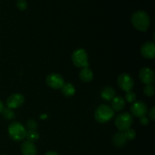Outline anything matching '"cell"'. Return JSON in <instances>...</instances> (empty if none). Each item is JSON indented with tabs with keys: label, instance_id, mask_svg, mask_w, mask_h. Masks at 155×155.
<instances>
[{
	"label": "cell",
	"instance_id": "obj_1",
	"mask_svg": "<svg viewBox=\"0 0 155 155\" xmlns=\"http://www.w3.org/2000/svg\"><path fill=\"white\" fill-rule=\"evenodd\" d=\"M131 22L133 27L141 32H146L150 26V17L145 11H136L131 17Z\"/></svg>",
	"mask_w": 155,
	"mask_h": 155
},
{
	"label": "cell",
	"instance_id": "obj_2",
	"mask_svg": "<svg viewBox=\"0 0 155 155\" xmlns=\"http://www.w3.org/2000/svg\"><path fill=\"white\" fill-rule=\"evenodd\" d=\"M8 135L12 140L20 142L26 137L27 130L24 126L19 122H12L8 129Z\"/></svg>",
	"mask_w": 155,
	"mask_h": 155
},
{
	"label": "cell",
	"instance_id": "obj_3",
	"mask_svg": "<svg viewBox=\"0 0 155 155\" xmlns=\"http://www.w3.org/2000/svg\"><path fill=\"white\" fill-rule=\"evenodd\" d=\"M114 116V110L107 104H101L95 111V119L100 124H104L110 121Z\"/></svg>",
	"mask_w": 155,
	"mask_h": 155
},
{
	"label": "cell",
	"instance_id": "obj_4",
	"mask_svg": "<svg viewBox=\"0 0 155 155\" xmlns=\"http://www.w3.org/2000/svg\"><path fill=\"white\" fill-rule=\"evenodd\" d=\"M73 64L77 68H89L88 54L83 48H78L71 55Z\"/></svg>",
	"mask_w": 155,
	"mask_h": 155
},
{
	"label": "cell",
	"instance_id": "obj_5",
	"mask_svg": "<svg viewBox=\"0 0 155 155\" xmlns=\"http://www.w3.org/2000/svg\"><path fill=\"white\" fill-rule=\"evenodd\" d=\"M133 123V117L127 112L119 114L115 120V126L120 132H125L126 130L130 129Z\"/></svg>",
	"mask_w": 155,
	"mask_h": 155
},
{
	"label": "cell",
	"instance_id": "obj_6",
	"mask_svg": "<svg viewBox=\"0 0 155 155\" xmlns=\"http://www.w3.org/2000/svg\"><path fill=\"white\" fill-rule=\"evenodd\" d=\"M117 84L119 87L124 92H129L134 87V80L128 74H123L117 79Z\"/></svg>",
	"mask_w": 155,
	"mask_h": 155
},
{
	"label": "cell",
	"instance_id": "obj_7",
	"mask_svg": "<svg viewBox=\"0 0 155 155\" xmlns=\"http://www.w3.org/2000/svg\"><path fill=\"white\" fill-rule=\"evenodd\" d=\"M45 81H46V84L53 89H61L63 85L64 84V80L63 77L60 74H55V73H52L48 75Z\"/></svg>",
	"mask_w": 155,
	"mask_h": 155
},
{
	"label": "cell",
	"instance_id": "obj_8",
	"mask_svg": "<svg viewBox=\"0 0 155 155\" xmlns=\"http://www.w3.org/2000/svg\"><path fill=\"white\" fill-rule=\"evenodd\" d=\"M131 113L133 116L141 118L145 117L148 113V107L146 104L142 101H137L133 103L131 105Z\"/></svg>",
	"mask_w": 155,
	"mask_h": 155
},
{
	"label": "cell",
	"instance_id": "obj_9",
	"mask_svg": "<svg viewBox=\"0 0 155 155\" xmlns=\"http://www.w3.org/2000/svg\"><path fill=\"white\" fill-rule=\"evenodd\" d=\"M24 95L20 93H15L11 95L6 101L7 107L10 109H17L21 107L24 104Z\"/></svg>",
	"mask_w": 155,
	"mask_h": 155
},
{
	"label": "cell",
	"instance_id": "obj_10",
	"mask_svg": "<svg viewBox=\"0 0 155 155\" xmlns=\"http://www.w3.org/2000/svg\"><path fill=\"white\" fill-rule=\"evenodd\" d=\"M139 79L145 85H152L155 77L154 71L149 68H143L139 71Z\"/></svg>",
	"mask_w": 155,
	"mask_h": 155
},
{
	"label": "cell",
	"instance_id": "obj_11",
	"mask_svg": "<svg viewBox=\"0 0 155 155\" xmlns=\"http://www.w3.org/2000/svg\"><path fill=\"white\" fill-rule=\"evenodd\" d=\"M141 54L144 58L153 59L155 57V45L153 42H146L141 47Z\"/></svg>",
	"mask_w": 155,
	"mask_h": 155
},
{
	"label": "cell",
	"instance_id": "obj_12",
	"mask_svg": "<svg viewBox=\"0 0 155 155\" xmlns=\"http://www.w3.org/2000/svg\"><path fill=\"white\" fill-rule=\"evenodd\" d=\"M23 155H37V149L33 142L25 141L22 143L21 147Z\"/></svg>",
	"mask_w": 155,
	"mask_h": 155
},
{
	"label": "cell",
	"instance_id": "obj_13",
	"mask_svg": "<svg viewBox=\"0 0 155 155\" xmlns=\"http://www.w3.org/2000/svg\"><path fill=\"white\" fill-rule=\"evenodd\" d=\"M113 144L117 148H121L124 147L128 142V139L126 137L124 132H118L114 136L113 139H112Z\"/></svg>",
	"mask_w": 155,
	"mask_h": 155
},
{
	"label": "cell",
	"instance_id": "obj_14",
	"mask_svg": "<svg viewBox=\"0 0 155 155\" xmlns=\"http://www.w3.org/2000/svg\"><path fill=\"white\" fill-rule=\"evenodd\" d=\"M125 100L122 97L117 96L112 99L111 108L114 111H120L125 107Z\"/></svg>",
	"mask_w": 155,
	"mask_h": 155
},
{
	"label": "cell",
	"instance_id": "obj_15",
	"mask_svg": "<svg viewBox=\"0 0 155 155\" xmlns=\"http://www.w3.org/2000/svg\"><path fill=\"white\" fill-rule=\"evenodd\" d=\"M80 78L82 81L85 82V83H89V82L92 81L93 79V72L91 69L89 68H82L81 71H80Z\"/></svg>",
	"mask_w": 155,
	"mask_h": 155
},
{
	"label": "cell",
	"instance_id": "obj_16",
	"mask_svg": "<svg viewBox=\"0 0 155 155\" xmlns=\"http://www.w3.org/2000/svg\"><path fill=\"white\" fill-rule=\"evenodd\" d=\"M101 96L105 101H112V99L115 97L114 89L109 86L104 87L101 91Z\"/></svg>",
	"mask_w": 155,
	"mask_h": 155
},
{
	"label": "cell",
	"instance_id": "obj_17",
	"mask_svg": "<svg viewBox=\"0 0 155 155\" xmlns=\"http://www.w3.org/2000/svg\"><path fill=\"white\" fill-rule=\"evenodd\" d=\"M61 92L64 96L72 97L75 94V88L72 83H64L61 87Z\"/></svg>",
	"mask_w": 155,
	"mask_h": 155
},
{
	"label": "cell",
	"instance_id": "obj_18",
	"mask_svg": "<svg viewBox=\"0 0 155 155\" xmlns=\"http://www.w3.org/2000/svg\"><path fill=\"white\" fill-rule=\"evenodd\" d=\"M26 138L27 139V141L31 142H36L39 139V134L36 130H28L26 134Z\"/></svg>",
	"mask_w": 155,
	"mask_h": 155
},
{
	"label": "cell",
	"instance_id": "obj_19",
	"mask_svg": "<svg viewBox=\"0 0 155 155\" xmlns=\"http://www.w3.org/2000/svg\"><path fill=\"white\" fill-rule=\"evenodd\" d=\"M2 114L3 117L5 120H13L14 118L15 117V114L12 109L8 108V107H5L2 110Z\"/></svg>",
	"mask_w": 155,
	"mask_h": 155
},
{
	"label": "cell",
	"instance_id": "obj_20",
	"mask_svg": "<svg viewBox=\"0 0 155 155\" xmlns=\"http://www.w3.org/2000/svg\"><path fill=\"white\" fill-rule=\"evenodd\" d=\"M127 102L132 103L133 104V102H135L136 100V95L134 92L133 91H129V92H127L125 95V99Z\"/></svg>",
	"mask_w": 155,
	"mask_h": 155
},
{
	"label": "cell",
	"instance_id": "obj_21",
	"mask_svg": "<svg viewBox=\"0 0 155 155\" xmlns=\"http://www.w3.org/2000/svg\"><path fill=\"white\" fill-rule=\"evenodd\" d=\"M143 92L146 96H152L154 94V88L153 85H145L143 89Z\"/></svg>",
	"mask_w": 155,
	"mask_h": 155
},
{
	"label": "cell",
	"instance_id": "obj_22",
	"mask_svg": "<svg viewBox=\"0 0 155 155\" xmlns=\"http://www.w3.org/2000/svg\"><path fill=\"white\" fill-rule=\"evenodd\" d=\"M124 133H125L126 137L127 138V139H128V140H133V139H134L136 136V131H135L133 129H131V128H130V129H128L127 130H126V131L124 132Z\"/></svg>",
	"mask_w": 155,
	"mask_h": 155
},
{
	"label": "cell",
	"instance_id": "obj_23",
	"mask_svg": "<svg viewBox=\"0 0 155 155\" xmlns=\"http://www.w3.org/2000/svg\"><path fill=\"white\" fill-rule=\"evenodd\" d=\"M16 6L20 11H25L28 7V4H27L26 0H18Z\"/></svg>",
	"mask_w": 155,
	"mask_h": 155
},
{
	"label": "cell",
	"instance_id": "obj_24",
	"mask_svg": "<svg viewBox=\"0 0 155 155\" xmlns=\"http://www.w3.org/2000/svg\"><path fill=\"white\" fill-rule=\"evenodd\" d=\"M27 127L29 130H36L38 127V124L34 120H29L27 122Z\"/></svg>",
	"mask_w": 155,
	"mask_h": 155
},
{
	"label": "cell",
	"instance_id": "obj_25",
	"mask_svg": "<svg viewBox=\"0 0 155 155\" xmlns=\"http://www.w3.org/2000/svg\"><path fill=\"white\" fill-rule=\"evenodd\" d=\"M149 117L151 120L154 121L155 120V107H151V110H149Z\"/></svg>",
	"mask_w": 155,
	"mask_h": 155
},
{
	"label": "cell",
	"instance_id": "obj_26",
	"mask_svg": "<svg viewBox=\"0 0 155 155\" xmlns=\"http://www.w3.org/2000/svg\"><path fill=\"white\" fill-rule=\"evenodd\" d=\"M140 124L143 126H147L148 124V119L146 117H142L140 118V120H139Z\"/></svg>",
	"mask_w": 155,
	"mask_h": 155
},
{
	"label": "cell",
	"instance_id": "obj_27",
	"mask_svg": "<svg viewBox=\"0 0 155 155\" xmlns=\"http://www.w3.org/2000/svg\"><path fill=\"white\" fill-rule=\"evenodd\" d=\"M45 155H59V154H58L57 152H54V151H48V152H47Z\"/></svg>",
	"mask_w": 155,
	"mask_h": 155
},
{
	"label": "cell",
	"instance_id": "obj_28",
	"mask_svg": "<svg viewBox=\"0 0 155 155\" xmlns=\"http://www.w3.org/2000/svg\"><path fill=\"white\" fill-rule=\"evenodd\" d=\"M3 109H4V104H3L2 101L0 100V113H2V112Z\"/></svg>",
	"mask_w": 155,
	"mask_h": 155
},
{
	"label": "cell",
	"instance_id": "obj_29",
	"mask_svg": "<svg viewBox=\"0 0 155 155\" xmlns=\"http://www.w3.org/2000/svg\"><path fill=\"white\" fill-rule=\"evenodd\" d=\"M0 155H7V154H0Z\"/></svg>",
	"mask_w": 155,
	"mask_h": 155
}]
</instances>
